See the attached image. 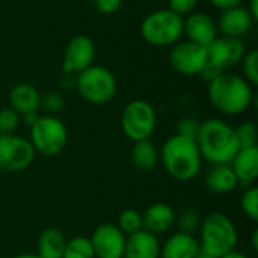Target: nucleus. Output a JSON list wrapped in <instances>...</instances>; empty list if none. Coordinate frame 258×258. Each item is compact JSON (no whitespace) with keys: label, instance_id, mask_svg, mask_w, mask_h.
<instances>
[{"label":"nucleus","instance_id":"nucleus-9","mask_svg":"<svg viewBox=\"0 0 258 258\" xmlns=\"http://www.w3.org/2000/svg\"><path fill=\"white\" fill-rule=\"evenodd\" d=\"M29 139L18 135H0V171L18 172L29 168L35 159Z\"/></svg>","mask_w":258,"mask_h":258},{"label":"nucleus","instance_id":"nucleus-19","mask_svg":"<svg viewBox=\"0 0 258 258\" xmlns=\"http://www.w3.org/2000/svg\"><path fill=\"white\" fill-rule=\"evenodd\" d=\"M9 107L20 116L36 113L41 107V95L35 86L29 83H18L9 92Z\"/></svg>","mask_w":258,"mask_h":258},{"label":"nucleus","instance_id":"nucleus-37","mask_svg":"<svg viewBox=\"0 0 258 258\" xmlns=\"http://www.w3.org/2000/svg\"><path fill=\"white\" fill-rule=\"evenodd\" d=\"M39 116H41V115H39L38 112H36V113H27V115H24V116H23V121H24V124H26V125H29V127H30V125H33V124H35V121H36Z\"/></svg>","mask_w":258,"mask_h":258},{"label":"nucleus","instance_id":"nucleus-1","mask_svg":"<svg viewBox=\"0 0 258 258\" xmlns=\"http://www.w3.org/2000/svg\"><path fill=\"white\" fill-rule=\"evenodd\" d=\"M197 145L201 157L212 165H230L239 151L234 128L219 118L201 122Z\"/></svg>","mask_w":258,"mask_h":258},{"label":"nucleus","instance_id":"nucleus-26","mask_svg":"<svg viewBox=\"0 0 258 258\" xmlns=\"http://www.w3.org/2000/svg\"><path fill=\"white\" fill-rule=\"evenodd\" d=\"M116 227L121 230V233L125 237L130 234H135L142 230V215L133 209H127L119 215Z\"/></svg>","mask_w":258,"mask_h":258},{"label":"nucleus","instance_id":"nucleus-5","mask_svg":"<svg viewBox=\"0 0 258 258\" xmlns=\"http://www.w3.org/2000/svg\"><path fill=\"white\" fill-rule=\"evenodd\" d=\"M76 88L83 100L91 104H107L116 95L118 83L113 73L100 65H91L76 77Z\"/></svg>","mask_w":258,"mask_h":258},{"label":"nucleus","instance_id":"nucleus-21","mask_svg":"<svg viewBox=\"0 0 258 258\" xmlns=\"http://www.w3.org/2000/svg\"><path fill=\"white\" fill-rule=\"evenodd\" d=\"M204 183L210 192L221 195L230 194L239 184L230 165H213L212 169L206 174Z\"/></svg>","mask_w":258,"mask_h":258},{"label":"nucleus","instance_id":"nucleus-11","mask_svg":"<svg viewBox=\"0 0 258 258\" xmlns=\"http://www.w3.org/2000/svg\"><path fill=\"white\" fill-rule=\"evenodd\" d=\"M95 57V45L86 35H76L65 47L62 71L68 76H77L92 65Z\"/></svg>","mask_w":258,"mask_h":258},{"label":"nucleus","instance_id":"nucleus-6","mask_svg":"<svg viewBox=\"0 0 258 258\" xmlns=\"http://www.w3.org/2000/svg\"><path fill=\"white\" fill-rule=\"evenodd\" d=\"M183 17L171 9H159L145 17L141 24V33L151 45H174L183 35Z\"/></svg>","mask_w":258,"mask_h":258},{"label":"nucleus","instance_id":"nucleus-4","mask_svg":"<svg viewBox=\"0 0 258 258\" xmlns=\"http://www.w3.org/2000/svg\"><path fill=\"white\" fill-rule=\"evenodd\" d=\"M201 240L200 248L203 254L213 258L224 257L237 246V230L233 221L224 213H210L207 215L200 227Z\"/></svg>","mask_w":258,"mask_h":258},{"label":"nucleus","instance_id":"nucleus-18","mask_svg":"<svg viewBox=\"0 0 258 258\" xmlns=\"http://www.w3.org/2000/svg\"><path fill=\"white\" fill-rule=\"evenodd\" d=\"M252 17L248 12V9L242 6H236L227 11H222L219 17V29L224 33V36H231V38H240L249 29L252 27Z\"/></svg>","mask_w":258,"mask_h":258},{"label":"nucleus","instance_id":"nucleus-2","mask_svg":"<svg viewBox=\"0 0 258 258\" xmlns=\"http://www.w3.org/2000/svg\"><path fill=\"white\" fill-rule=\"evenodd\" d=\"M159 154L165 171L178 181H190L201 171L203 157L197 141L174 135L165 141Z\"/></svg>","mask_w":258,"mask_h":258},{"label":"nucleus","instance_id":"nucleus-17","mask_svg":"<svg viewBox=\"0 0 258 258\" xmlns=\"http://www.w3.org/2000/svg\"><path fill=\"white\" fill-rule=\"evenodd\" d=\"M160 246L157 236L141 230L125 237L122 258H160Z\"/></svg>","mask_w":258,"mask_h":258},{"label":"nucleus","instance_id":"nucleus-33","mask_svg":"<svg viewBox=\"0 0 258 258\" xmlns=\"http://www.w3.org/2000/svg\"><path fill=\"white\" fill-rule=\"evenodd\" d=\"M168 3H169L168 9L183 17V15H189L194 12V9L198 5V0H168Z\"/></svg>","mask_w":258,"mask_h":258},{"label":"nucleus","instance_id":"nucleus-16","mask_svg":"<svg viewBox=\"0 0 258 258\" xmlns=\"http://www.w3.org/2000/svg\"><path fill=\"white\" fill-rule=\"evenodd\" d=\"M230 166L239 184L245 187L254 186V181L258 178V147L239 148Z\"/></svg>","mask_w":258,"mask_h":258},{"label":"nucleus","instance_id":"nucleus-27","mask_svg":"<svg viewBox=\"0 0 258 258\" xmlns=\"http://www.w3.org/2000/svg\"><path fill=\"white\" fill-rule=\"evenodd\" d=\"M234 133H236L239 148L257 147V127L254 122L251 121L242 122L237 128H234Z\"/></svg>","mask_w":258,"mask_h":258},{"label":"nucleus","instance_id":"nucleus-30","mask_svg":"<svg viewBox=\"0 0 258 258\" xmlns=\"http://www.w3.org/2000/svg\"><path fill=\"white\" fill-rule=\"evenodd\" d=\"M20 125V115L11 107L0 109V135H14Z\"/></svg>","mask_w":258,"mask_h":258},{"label":"nucleus","instance_id":"nucleus-23","mask_svg":"<svg viewBox=\"0 0 258 258\" xmlns=\"http://www.w3.org/2000/svg\"><path fill=\"white\" fill-rule=\"evenodd\" d=\"M159 160H160L159 150L150 139L135 142L132 150V162L136 169L142 172H150L157 166Z\"/></svg>","mask_w":258,"mask_h":258},{"label":"nucleus","instance_id":"nucleus-28","mask_svg":"<svg viewBox=\"0 0 258 258\" xmlns=\"http://www.w3.org/2000/svg\"><path fill=\"white\" fill-rule=\"evenodd\" d=\"M242 212L254 222L258 221V189L255 186L246 187L240 200Z\"/></svg>","mask_w":258,"mask_h":258},{"label":"nucleus","instance_id":"nucleus-8","mask_svg":"<svg viewBox=\"0 0 258 258\" xmlns=\"http://www.w3.org/2000/svg\"><path fill=\"white\" fill-rule=\"evenodd\" d=\"M156 110L145 100H133L122 110L121 128L124 135L133 142L150 139L156 130Z\"/></svg>","mask_w":258,"mask_h":258},{"label":"nucleus","instance_id":"nucleus-31","mask_svg":"<svg viewBox=\"0 0 258 258\" xmlns=\"http://www.w3.org/2000/svg\"><path fill=\"white\" fill-rule=\"evenodd\" d=\"M41 107L48 113L54 115L63 110L65 107V100L59 92H48L41 98Z\"/></svg>","mask_w":258,"mask_h":258},{"label":"nucleus","instance_id":"nucleus-34","mask_svg":"<svg viewBox=\"0 0 258 258\" xmlns=\"http://www.w3.org/2000/svg\"><path fill=\"white\" fill-rule=\"evenodd\" d=\"M122 0H94V6L100 14L110 15L119 11Z\"/></svg>","mask_w":258,"mask_h":258},{"label":"nucleus","instance_id":"nucleus-3","mask_svg":"<svg viewBox=\"0 0 258 258\" xmlns=\"http://www.w3.org/2000/svg\"><path fill=\"white\" fill-rule=\"evenodd\" d=\"M209 98L216 110L233 116L249 109L254 100V91L243 77L222 73L218 79L209 83Z\"/></svg>","mask_w":258,"mask_h":258},{"label":"nucleus","instance_id":"nucleus-24","mask_svg":"<svg viewBox=\"0 0 258 258\" xmlns=\"http://www.w3.org/2000/svg\"><path fill=\"white\" fill-rule=\"evenodd\" d=\"M62 258H95L89 237L77 236L71 240H67Z\"/></svg>","mask_w":258,"mask_h":258},{"label":"nucleus","instance_id":"nucleus-20","mask_svg":"<svg viewBox=\"0 0 258 258\" xmlns=\"http://www.w3.org/2000/svg\"><path fill=\"white\" fill-rule=\"evenodd\" d=\"M201 252L195 236L177 233L166 239L160 246V258H197Z\"/></svg>","mask_w":258,"mask_h":258},{"label":"nucleus","instance_id":"nucleus-25","mask_svg":"<svg viewBox=\"0 0 258 258\" xmlns=\"http://www.w3.org/2000/svg\"><path fill=\"white\" fill-rule=\"evenodd\" d=\"M175 222L178 227V233L194 236L197 231H200L203 219H201V215L195 209H184L180 213V216L175 218Z\"/></svg>","mask_w":258,"mask_h":258},{"label":"nucleus","instance_id":"nucleus-14","mask_svg":"<svg viewBox=\"0 0 258 258\" xmlns=\"http://www.w3.org/2000/svg\"><path fill=\"white\" fill-rule=\"evenodd\" d=\"M183 33H186L187 41L209 47L218 38V26L210 15L192 12L183 23Z\"/></svg>","mask_w":258,"mask_h":258},{"label":"nucleus","instance_id":"nucleus-35","mask_svg":"<svg viewBox=\"0 0 258 258\" xmlns=\"http://www.w3.org/2000/svg\"><path fill=\"white\" fill-rule=\"evenodd\" d=\"M222 73H224V70H221L219 67H216V65L210 63V62H207V65L203 68V71L200 73V76H201L207 83H212V82H213L215 79H218Z\"/></svg>","mask_w":258,"mask_h":258},{"label":"nucleus","instance_id":"nucleus-42","mask_svg":"<svg viewBox=\"0 0 258 258\" xmlns=\"http://www.w3.org/2000/svg\"><path fill=\"white\" fill-rule=\"evenodd\" d=\"M197 258H213V257H210V255H207V254H203V252H200Z\"/></svg>","mask_w":258,"mask_h":258},{"label":"nucleus","instance_id":"nucleus-13","mask_svg":"<svg viewBox=\"0 0 258 258\" xmlns=\"http://www.w3.org/2000/svg\"><path fill=\"white\" fill-rule=\"evenodd\" d=\"M245 54H246V50L240 38L221 36V38H216L207 47L209 62L219 67L221 70H227L240 63Z\"/></svg>","mask_w":258,"mask_h":258},{"label":"nucleus","instance_id":"nucleus-15","mask_svg":"<svg viewBox=\"0 0 258 258\" xmlns=\"http://www.w3.org/2000/svg\"><path fill=\"white\" fill-rule=\"evenodd\" d=\"M175 212L169 204L165 203H156L150 207L142 215V230L159 236L163 233H168L174 224H175Z\"/></svg>","mask_w":258,"mask_h":258},{"label":"nucleus","instance_id":"nucleus-7","mask_svg":"<svg viewBox=\"0 0 258 258\" xmlns=\"http://www.w3.org/2000/svg\"><path fill=\"white\" fill-rule=\"evenodd\" d=\"M35 153L42 156H57L60 154L68 142V132L65 124L53 116H39L33 125H30V139Z\"/></svg>","mask_w":258,"mask_h":258},{"label":"nucleus","instance_id":"nucleus-12","mask_svg":"<svg viewBox=\"0 0 258 258\" xmlns=\"http://www.w3.org/2000/svg\"><path fill=\"white\" fill-rule=\"evenodd\" d=\"M89 240L92 243L95 258H122L124 255L125 236L110 222L98 225Z\"/></svg>","mask_w":258,"mask_h":258},{"label":"nucleus","instance_id":"nucleus-29","mask_svg":"<svg viewBox=\"0 0 258 258\" xmlns=\"http://www.w3.org/2000/svg\"><path fill=\"white\" fill-rule=\"evenodd\" d=\"M242 68H243V74H245V80L251 85V86H257L258 85V51L252 50L249 53H246L242 59Z\"/></svg>","mask_w":258,"mask_h":258},{"label":"nucleus","instance_id":"nucleus-41","mask_svg":"<svg viewBox=\"0 0 258 258\" xmlns=\"http://www.w3.org/2000/svg\"><path fill=\"white\" fill-rule=\"evenodd\" d=\"M12 258H41L38 254H18Z\"/></svg>","mask_w":258,"mask_h":258},{"label":"nucleus","instance_id":"nucleus-39","mask_svg":"<svg viewBox=\"0 0 258 258\" xmlns=\"http://www.w3.org/2000/svg\"><path fill=\"white\" fill-rule=\"evenodd\" d=\"M221 258H248L245 254H242V252H239V251H231V252H228V254H225L224 257Z\"/></svg>","mask_w":258,"mask_h":258},{"label":"nucleus","instance_id":"nucleus-32","mask_svg":"<svg viewBox=\"0 0 258 258\" xmlns=\"http://www.w3.org/2000/svg\"><path fill=\"white\" fill-rule=\"evenodd\" d=\"M200 125H201V122H198L194 118H183L177 125V135L192 139V141H197L198 133H200Z\"/></svg>","mask_w":258,"mask_h":258},{"label":"nucleus","instance_id":"nucleus-10","mask_svg":"<svg viewBox=\"0 0 258 258\" xmlns=\"http://www.w3.org/2000/svg\"><path fill=\"white\" fill-rule=\"evenodd\" d=\"M171 67L183 76H200L207 65V47L198 45L190 41L174 44L169 53Z\"/></svg>","mask_w":258,"mask_h":258},{"label":"nucleus","instance_id":"nucleus-38","mask_svg":"<svg viewBox=\"0 0 258 258\" xmlns=\"http://www.w3.org/2000/svg\"><path fill=\"white\" fill-rule=\"evenodd\" d=\"M248 12L251 14L252 20H254V21H257L258 20V0H251V6H249Z\"/></svg>","mask_w":258,"mask_h":258},{"label":"nucleus","instance_id":"nucleus-40","mask_svg":"<svg viewBox=\"0 0 258 258\" xmlns=\"http://www.w3.org/2000/svg\"><path fill=\"white\" fill-rule=\"evenodd\" d=\"M257 237H258V231L255 230L254 233H252V248L257 251L258 249V242H257Z\"/></svg>","mask_w":258,"mask_h":258},{"label":"nucleus","instance_id":"nucleus-22","mask_svg":"<svg viewBox=\"0 0 258 258\" xmlns=\"http://www.w3.org/2000/svg\"><path fill=\"white\" fill-rule=\"evenodd\" d=\"M67 239L63 233L57 228H45L38 236L36 249L41 258H62L65 251Z\"/></svg>","mask_w":258,"mask_h":258},{"label":"nucleus","instance_id":"nucleus-36","mask_svg":"<svg viewBox=\"0 0 258 258\" xmlns=\"http://www.w3.org/2000/svg\"><path fill=\"white\" fill-rule=\"evenodd\" d=\"M210 3L221 9V11H227V9H231V8H236L240 5V0H210Z\"/></svg>","mask_w":258,"mask_h":258}]
</instances>
